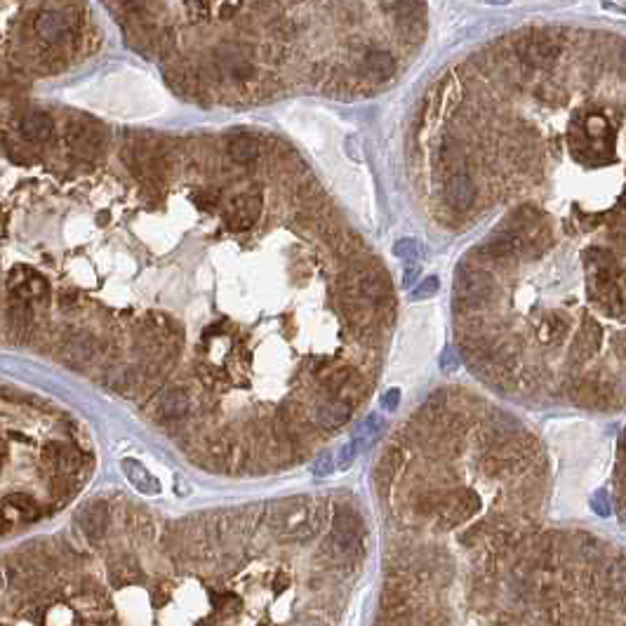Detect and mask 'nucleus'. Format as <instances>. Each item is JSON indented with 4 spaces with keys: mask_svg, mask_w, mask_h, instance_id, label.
Returning a JSON list of instances; mask_svg holds the SVG:
<instances>
[{
    "mask_svg": "<svg viewBox=\"0 0 626 626\" xmlns=\"http://www.w3.org/2000/svg\"><path fill=\"white\" fill-rule=\"evenodd\" d=\"M398 400H400V391L398 389L386 391L384 396H382V407L386 409V412H393V409L398 407Z\"/></svg>",
    "mask_w": 626,
    "mask_h": 626,
    "instance_id": "7c9ffc66",
    "label": "nucleus"
},
{
    "mask_svg": "<svg viewBox=\"0 0 626 626\" xmlns=\"http://www.w3.org/2000/svg\"><path fill=\"white\" fill-rule=\"evenodd\" d=\"M7 315H10L12 330L19 332V335H24V332L31 328V323H33V313H31L28 301L19 299V297H12V304H10V311H7Z\"/></svg>",
    "mask_w": 626,
    "mask_h": 626,
    "instance_id": "b1692460",
    "label": "nucleus"
},
{
    "mask_svg": "<svg viewBox=\"0 0 626 626\" xmlns=\"http://www.w3.org/2000/svg\"><path fill=\"white\" fill-rule=\"evenodd\" d=\"M5 589H7V577H5V572L0 570V596H3Z\"/></svg>",
    "mask_w": 626,
    "mask_h": 626,
    "instance_id": "c9c22d12",
    "label": "nucleus"
},
{
    "mask_svg": "<svg viewBox=\"0 0 626 626\" xmlns=\"http://www.w3.org/2000/svg\"><path fill=\"white\" fill-rule=\"evenodd\" d=\"M139 577V570L135 565H115L113 568V579L120 584H127V582H135V579Z\"/></svg>",
    "mask_w": 626,
    "mask_h": 626,
    "instance_id": "bb28decb",
    "label": "nucleus"
},
{
    "mask_svg": "<svg viewBox=\"0 0 626 626\" xmlns=\"http://www.w3.org/2000/svg\"><path fill=\"white\" fill-rule=\"evenodd\" d=\"M250 55V48L241 43H229L214 52V73H226L238 83L250 80L254 75V66Z\"/></svg>",
    "mask_w": 626,
    "mask_h": 626,
    "instance_id": "20e7f679",
    "label": "nucleus"
},
{
    "mask_svg": "<svg viewBox=\"0 0 626 626\" xmlns=\"http://www.w3.org/2000/svg\"><path fill=\"white\" fill-rule=\"evenodd\" d=\"M231 205L234 207L226 212L224 224H226L229 231H234V234H243V231L252 229L254 221L259 219L264 200H261V191L254 189V191L243 193V196H238Z\"/></svg>",
    "mask_w": 626,
    "mask_h": 626,
    "instance_id": "423d86ee",
    "label": "nucleus"
},
{
    "mask_svg": "<svg viewBox=\"0 0 626 626\" xmlns=\"http://www.w3.org/2000/svg\"><path fill=\"white\" fill-rule=\"evenodd\" d=\"M313 474L315 476H328V474H332V457H330V454H320V457L315 459Z\"/></svg>",
    "mask_w": 626,
    "mask_h": 626,
    "instance_id": "c756f323",
    "label": "nucleus"
},
{
    "mask_svg": "<svg viewBox=\"0 0 626 626\" xmlns=\"http://www.w3.org/2000/svg\"><path fill=\"white\" fill-rule=\"evenodd\" d=\"M358 295L362 299H367L372 306H382L384 301H389L393 295L391 281L389 276L380 268H372V271H365L358 278Z\"/></svg>",
    "mask_w": 626,
    "mask_h": 626,
    "instance_id": "9d476101",
    "label": "nucleus"
},
{
    "mask_svg": "<svg viewBox=\"0 0 626 626\" xmlns=\"http://www.w3.org/2000/svg\"><path fill=\"white\" fill-rule=\"evenodd\" d=\"M3 511H14L19 516V521H36L38 501L26 492H12L3 499Z\"/></svg>",
    "mask_w": 626,
    "mask_h": 626,
    "instance_id": "6ab92c4d",
    "label": "nucleus"
},
{
    "mask_svg": "<svg viewBox=\"0 0 626 626\" xmlns=\"http://www.w3.org/2000/svg\"><path fill=\"white\" fill-rule=\"evenodd\" d=\"M191 407V398L187 391L182 389H167L165 393H160V398L156 400V414L158 419L163 422H177L182 417H187Z\"/></svg>",
    "mask_w": 626,
    "mask_h": 626,
    "instance_id": "f8f14e48",
    "label": "nucleus"
},
{
    "mask_svg": "<svg viewBox=\"0 0 626 626\" xmlns=\"http://www.w3.org/2000/svg\"><path fill=\"white\" fill-rule=\"evenodd\" d=\"M481 508V497L474 490H454L445 492L443 501L438 506V528L452 530L457 525L466 523L471 516Z\"/></svg>",
    "mask_w": 626,
    "mask_h": 626,
    "instance_id": "f03ea898",
    "label": "nucleus"
},
{
    "mask_svg": "<svg viewBox=\"0 0 626 626\" xmlns=\"http://www.w3.org/2000/svg\"><path fill=\"white\" fill-rule=\"evenodd\" d=\"M226 151L229 156L236 160V163H252L259 156V144L257 137L247 135V132H236L229 137L226 142Z\"/></svg>",
    "mask_w": 626,
    "mask_h": 626,
    "instance_id": "a211bd4d",
    "label": "nucleus"
},
{
    "mask_svg": "<svg viewBox=\"0 0 626 626\" xmlns=\"http://www.w3.org/2000/svg\"><path fill=\"white\" fill-rule=\"evenodd\" d=\"M591 504H593V508H596L600 516H607L610 513V501L605 499V492H602V490L591 499Z\"/></svg>",
    "mask_w": 626,
    "mask_h": 626,
    "instance_id": "2f4dec72",
    "label": "nucleus"
},
{
    "mask_svg": "<svg viewBox=\"0 0 626 626\" xmlns=\"http://www.w3.org/2000/svg\"><path fill=\"white\" fill-rule=\"evenodd\" d=\"M19 130H21V135L28 139V142L43 144V142H48V139L52 137V132H55V120H52L48 113L33 111V113H28V115L21 118Z\"/></svg>",
    "mask_w": 626,
    "mask_h": 626,
    "instance_id": "2eb2a0df",
    "label": "nucleus"
},
{
    "mask_svg": "<svg viewBox=\"0 0 626 626\" xmlns=\"http://www.w3.org/2000/svg\"><path fill=\"white\" fill-rule=\"evenodd\" d=\"M66 142H68V149H71L78 158L92 160L102 153L104 137H102V130L95 127L92 122L71 120L68 122V130H66Z\"/></svg>",
    "mask_w": 626,
    "mask_h": 626,
    "instance_id": "39448f33",
    "label": "nucleus"
},
{
    "mask_svg": "<svg viewBox=\"0 0 626 626\" xmlns=\"http://www.w3.org/2000/svg\"><path fill=\"white\" fill-rule=\"evenodd\" d=\"M438 288H440V281H438L436 276L424 278V281L419 283V288L412 290V299H429V297H434L436 292H438Z\"/></svg>",
    "mask_w": 626,
    "mask_h": 626,
    "instance_id": "a878e982",
    "label": "nucleus"
},
{
    "mask_svg": "<svg viewBox=\"0 0 626 626\" xmlns=\"http://www.w3.org/2000/svg\"><path fill=\"white\" fill-rule=\"evenodd\" d=\"M518 57L532 68L548 66L558 57V45L546 36H530L518 43Z\"/></svg>",
    "mask_w": 626,
    "mask_h": 626,
    "instance_id": "6e6552de",
    "label": "nucleus"
},
{
    "mask_svg": "<svg viewBox=\"0 0 626 626\" xmlns=\"http://www.w3.org/2000/svg\"><path fill=\"white\" fill-rule=\"evenodd\" d=\"M443 196L452 210H469L476 200V187L469 174H452L445 179Z\"/></svg>",
    "mask_w": 626,
    "mask_h": 626,
    "instance_id": "9b49d317",
    "label": "nucleus"
},
{
    "mask_svg": "<svg viewBox=\"0 0 626 626\" xmlns=\"http://www.w3.org/2000/svg\"><path fill=\"white\" fill-rule=\"evenodd\" d=\"M43 461L55 471L57 476L73 478L83 466V454L71 445H48L43 450Z\"/></svg>",
    "mask_w": 626,
    "mask_h": 626,
    "instance_id": "1a4fd4ad",
    "label": "nucleus"
},
{
    "mask_svg": "<svg viewBox=\"0 0 626 626\" xmlns=\"http://www.w3.org/2000/svg\"><path fill=\"white\" fill-rule=\"evenodd\" d=\"M64 353L75 362H85L97 353V342L90 335H75L66 342Z\"/></svg>",
    "mask_w": 626,
    "mask_h": 626,
    "instance_id": "5701e85b",
    "label": "nucleus"
},
{
    "mask_svg": "<svg viewBox=\"0 0 626 626\" xmlns=\"http://www.w3.org/2000/svg\"><path fill=\"white\" fill-rule=\"evenodd\" d=\"M362 64H365V71L370 75H375L377 80L391 78L393 71H396V59H393L389 52H384V50H370Z\"/></svg>",
    "mask_w": 626,
    "mask_h": 626,
    "instance_id": "aec40b11",
    "label": "nucleus"
},
{
    "mask_svg": "<svg viewBox=\"0 0 626 626\" xmlns=\"http://www.w3.org/2000/svg\"><path fill=\"white\" fill-rule=\"evenodd\" d=\"M217 200H219V191H214V189H205V191H198L196 193V203L200 207L217 205Z\"/></svg>",
    "mask_w": 626,
    "mask_h": 626,
    "instance_id": "c85d7f7f",
    "label": "nucleus"
},
{
    "mask_svg": "<svg viewBox=\"0 0 626 626\" xmlns=\"http://www.w3.org/2000/svg\"><path fill=\"white\" fill-rule=\"evenodd\" d=\"M217 7H219V17L221 19H231L243 7V3H219Z\"/></svg>",
    "mask_w": 626,
    "mask_h": 626,
    "instance_id": "473e14b6",
    "label": "nucleus"
},
{
    "mask_svg": "<svg viewBox=\"0 0 626 626\" xmlns=\"http://www.w3.org/2000/svg\"><path fill=\"white\" fill-rule=\"evenodd\" d=\"M276 532H281L285 539H306L311 537V506L306 501H288L276 511Z\"/></svg>",
    "mask_w": 626,
    "mask_h": 626,
    "instance_id": "7ed1b4c3",
    "label": "nucleus"
},
{
    "mask_svg": "<svg viewBox=\"0 0 626 626\" xmlns=\"http://www.w3.org/2000/svg\"><path fill=\"white\" fill-rule=\"evenodd\" d=\"M417 276V268H407L405 271V278H403V285L405 288H409V285H412V278Z\"/></svg>",
    "mask_w": 626,
    "mask_h": 626,
    "instance_id": "f704fd0d",
    "label": "nucleus"
},
{
    "mask_svg": "<svg viewBox=\"0 0 626 626\" xmlns=\"http://www.w3.org/2000/svg\"><path fill=\"white\" fill-rule=\"evenodd\" d=\"M393 254L405 261H414L422 254V247L417 241H412V238H400V241L393 245Z\"/></svg>",
    "mask_w": 626,
    "mask_h": 626,
    "instance_id": "393cba45",
    "label": "nucleus"
},
{
    "mask_svg": "<svg viewBox=\"0 0 626 626\" xmlns=\"http://www.w3.org/2000/svg\"><path fill=\"white\" fill-rule=\"evenodd\" d=\"M0 626H3V624H0Z\"/></svg>",
    "mask_w": 626,
    "mask_h": 626,
    "instance_id": "e433bc0d",
    "label": "nucleus"
},
{
    "mask_svg": "<svg viewBox=\"0 0 626 626\" xmlns=\"http://www.w3.org/2000/svg\"><path fill=\"white\" fill-rule=\"evenodd\" d=\"M400 464H403V454H400L398 447H391V450L380 459V464H377V474H375V481H377V485H380V490L389 488L391 481L398 474Z\"/></svg>",
    "mask_w": 626,
    "mask_h": 626,
    "instance_id": "412c9836",
    "label": "nucleus"
},
{
    "mask_svg": "<svg viewBox=\"0 0 626 626\" xmlns=\"http://www.w3.org/2000/svg\"><path fill=\"white\" fill-rule=\"evenodd\" d=\"M440 367H443L445 372H452V370H457V367H459V360L454 358L452 351H445V353H443V358H440Z\"/></svg>",
    "mask_w": 626,
    "mask_h": 626,
    "instance_id": "72a5a7b5",
    "label": "nucleus"
},
{
    "mask_svg": "<svg viewBox=\"0 0 626 626\" xmlns=\"http://www.w3.org/2000/svg\"><path fill=\"white\" fill-rule=\"evenodd\" d=\"M539 342L544 344H558L563 342V337H568L570 332V323L563 318V315H548L539 325Z\"/></svg>",
    "mask_w": 626,
    "mask_h": 626,
    "instance_id": "4be33fe9",
    "label": "nucleus"
},
{
    "mask_svg": "<svg viewBox=\"0 0 626 626\" xmlns=\"http://www.w3.org/2000/svg\"><path fill=\"white\" fill-rule=\"evenodd\" d=\"M358 452H360V450H358V445H355L353 440H351V443H349V445H344V447H342V452H339L337 466H339V469H349L351 464H353V459H355V454H358Z\"/></svg>",
    "mask_w": 626,
    "mask_h": 626,
    "instance_id": "cd10ccee",
    "label": "nucleus"
},
{
    "mask_svg": "<svg viewBox=\"0 0 626 626\" xmlns=\"http://www.w3.org/2000/svg\"><path fill=\"white\" fill-rule=\"evenodd\" d=\"M330 544L339 555H355L362 546V521L349 506H339L332 518Z\"/></svg>",
    "mask_w": 626,
    "mask_h": 626,
    "instance_id": "f257e3e1",
    "label": "nucleus"
},
{
    "mask_svg": "<svg viewBox=\"0 0 626 626\" xmlns=\"http://www.w3.org/2000/svg\"><path fill=\"white\" fill-rule=\"evenodd\" d=\"M349 417H351V407L337 398L323 400V403L315 407V422H318L323 429H339L342 424L349 422Z\"/></svg>",
    "mask_w": 626,
    "mask_h": 626,
    "instance_id": "dca6fc26",
    "label": "nucleus"
},
{
    "mask_svg": "<svg viewBox=\"0 0 626 626\" xmlns=\"http://www.w3.org/2000/svg\"><path fill=\"white\" fill-rule=\"evenodd\" d=\"M120 466H122V471H125L127 481L132 483L139 492H144V494H158L160 492L158 478L151 476L144 464H139L137 459H122Z\"/></svg>",
    "mask_w": 626,
    "mask_h": 626,
    "instance_id": "f3484780",
    "label": "nucleus"
},
{
    "mask_svg": "<svg viewBox=\"0 0 626 626\" xmlns=\"http://www.w3.org/2000/svg\"><path fill=\"white\" fill-rule=\"evenodd\" d=\"M36 31H38V36H41L45 43H50V45H64L68 38H71V33H73V21L64 12L48 10V12L38 14Z\"/></svg>",
    "mask_w": 626,
    "mask_h": 626,
    "instance_id": "0eeeda50",
    "label": "nucleus"
},
{
    "mask_svg": "<svg viewBox=\"0 0 626 626\" xmlns=\"http://www.w3.org/2000/svg\"><path fill=\"white\" fill-rule=\"evenodd\" d=\"M78 523L90 539H102L109 530V506L104 501H92L78 513Z\"/></svg>",
    "mask_w": 626,
    "mask_h": 626,
    "instance_id": "ddd939ff",
    "label": "nucleus"
},
{
    "mask_svg": "<svg viewBox=\"0 0 626 626\" xmlns=\"http://www.w3.org/2000/svg\"><path fill=\"white\" fill-rule=\"evenodd\" d=\"M600 339H602V332L600 328L596 325V323L586 320L582 328H579L575 342H572V358H575L577 362H584L589 360L593 353L598 351L600 346Z\"/></svg>",
    "mask_w": 626,
    "mask_h": 626,
    "instance_id": "4468645a",
    "label": "nucleus"
}]
</instances>
